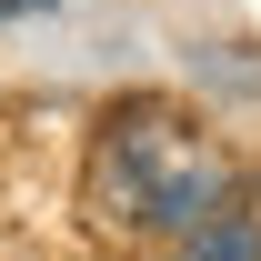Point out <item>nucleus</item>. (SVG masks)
Returning a JSON list of instances; mask_svg holds the SVG:
<instances>
[{"mask_svg":"<svg viewBox=\"0 0 261 261\" xmlns=\"http://www.w3.org/2000/svg\"><path fill=\"white\" fill-rule=\"evenodd\" d=\"M91 191H100L111 221H141V231H211L221 151H211L181 111L141 100V111H111L100 161H91Z\"/></svg>","mask_w":261,"mask_h":261,"instance_id":"obj_1","label":"nucleus"},{"mask_svg":"<svg viewBox=\"0 0 261 261\" xmlns=\"http://www.w3.org/2000/svg\"><path fill=\"white\" fill-rule=\"evenodd\" d=\"M191 261H261V231L251 221H211V231H191Z\"/></svg>","mask_w":261,"mask_h":261,"instance_id":"obj_2","label":"nucleus"},{"mask_svg":"<svg viewBox=\"0 0 261 261\" xmlns=\"http://www.w3.org/2000/svg\"><path fill=\"white\" fill-rule=\"evenodd\" d=\"M31 10H40V0H0V20H31Z\"/></svg>","mask_w":261,"mask_h":261,"instance_id":"obj_3","label":"nucleus"}]
</instances>
